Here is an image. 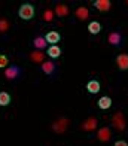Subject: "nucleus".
Listing matches in <instances>:
<instances>
[{"instance_id":"f257e3e1","label":"nucleus","mask_w":128,"mask_h":146,"mask_svg":"<svg viewBox=\"0 0 128 146\" xmlns=\"http://www.w3.org/2000/svg\"><path fill=\"white\" fill-rule=\"evenodd\" d=\"M18 15L21 19H24V21H29V19H31L33 17H34V6L30 5V3H24L19 6L18 9Z\"/></svg>"},{"instance_id":"f03ea898","label":"nucleus","mask_w":128,"mask_h":146,"mask_svg":"<svg viewBox=\"0 0 128 146\" xmlns=\"http://www.w3.org/2000/svg\"><path fill=\"white\" fill-rule=\"evenodd\" d=\"M112 125H113V127H115L118 131H124L125 127H127L124 113H121V112H116V113L112 116Z\"/></svg>"},{"instance_id":"7ed1b4c3","label":"nucleus","mask_w":128,"mask_h":146,"mask_svg":"<svg viewBox=\"0 0 128 146\" xmlns=\"http://www.w3.org/2000/svg\"><path fill=\"white\" fill-rule=\"evenodd\" d=\"M67 127H69V119L67 118H60L52 124V131L57 133V134H61V133H64L67 130Z\"/></svg>"},{"instance_id":"20e7f679","label":"nucleus","mask_w":128,"mask_h":146,"mask_svg":"<svg viewBox=\"0 0 128 146\" xmlns=\"http://www.w3.org/2000/svg\"><path fill=\"white\" fill-rule=\"evenodd\" d=\"M92 6L97 11H100V12H107V11H110V8H112V2L110 0H94Z\"/></svg>"},{"instance_id":"39448f33","label":"nucleus","mask_w":128,"mask_h":146,"mask_svg":"<svg viewBox=\"0 0 128 146\" xmlns=\"http://www.w3.org/2000/svg\"><path fill=\"white\" fill-rule=\"evenodd\" d=\"M19 73H21V69H19L18 66H9V67L5 70V76H6V79H9V81H13V79L19 78Z\"/></svg>"},{"instance_id":"423d86ee","label":"nucleus","mask_w":128,"mask_h":146,"mask_svg":"<svg viewBox=\"0 0 128 146\" xmlns=\"http://www.w3.org/2000/svg\"><path fill=\"white\" fill-rule=\"evenodd\" d=\"M116 64L121 72L128 70V54H119L116 57Z\"/></svg>"},{"instance_id":"0eeeda50","label":"nucleus","mask_w":128,"mask_h":146,"mask_svg":"<svg viewBox=\"0 0 128 146\" xmlns=\"http://www.w3.org/2000/svg\"><path fill=\"white\" fill-rule=\"evenodd\" d=\"M45 40L51 43V45H57L60 40H61V35L58 31H48L45 35Z\"/></svg>"},{"instance_id":"6e6552de","label":"nucleus","mask_w":128,"mask_h":146,"mask_svg":"<svg viewBox=\"0 0 128 146\" xmlns=\"http://www.w3.org/2000/svg\"><path fill=\"white\" fill-rule=\"evenodd\" d=\"M112 137V133H110V128L109 127H103L100 128L98 133H97V139L100 142H109Z\"/></svg>"},{"instance_id":"1a4fd4ad","label":"nucleus","mask_w":128,"mask_h":146,"mask_svg":"<svg viewBox=\"0 0 128 146\" xmlns=\"http://www.w3.org/2000/svg\"><path fill=\"white\" fill-rule=\"evenodd\" d=\"M107 42L113 46H119L121 42H122V36H121L119 31H112V33H109V36H107Z\"/></svg>"},{"instance_id":"9d476101","label":"nucleus","mask_w":128,"mask_h":146,"mask_svg":"<svg viewBox=\"0 0 128 146\" xmlns=\"http://www.w3.org/2000/svg\"><path fill=\"white\" fill-rule=\"evenodd\" d=\"M40 69H42V72L46 73L48 76H52L54 72H55V64H54L52 61H43L42 66H40Z\"/></svg>"},{"instance_id":"9b49d317","label":"nucleus","mask_w":128,"mask_h":146,"mask_svg":"<svg viewBox=\"0 0 128 146\" xmlns=\"http://www.w3.org/2000/svg\"><path fill=\"white\" fill-rule=\"evenodd\" d=\"M46 45H48V42H46L45 37H42V36L34 37V40H33V46L36 48V51H43L46 48Z\"/></svg>"},{"instance_id":"f8f14e48","label":"nucleus","mask_w":128,"mask_h":146,"mask_svg":"<svg viewBox=\"0 0 128 146\" xmlns=\"http://www.w3.org/2000/svg\"><path fill=\"white\" fill-rule=\"evenodd\" d=\"M97 127V119L96 118H88V119H85L84 124H82V128L85 131H92V130H96Z\"/></svg>"},{"instance_id":"ddd939ff","label":"nucleus","mask_w":128,"mask_h":146,"mask_svg":"<svg viewBox=\"0 0 128 146\" xmlns=\"http://www.w3.org/2000/svg\"><path fill=\"white\" fill-rule=\"evenodd\" d=\"M54 14H55L57 17H60V18L67 17V14H69V8H67L66 5H63V3H58V5L55 6V11H54Z\"/></svg>"},{"instance_id":"4468645a","label":"nucleus","mask_w":128,"mask_h":146,"mask_svg":"<svg viewBox=\"0 0 128 146\" xmlns=\"http://www.w3.org/2000/svg\"><path fill=\"white\" fill-rule=\"evenodd\" d=\"M86 90H88L90 94H97L100 91V82L96 81V79H92V81H90L86 84Z\"/></svg>"},{"instance_id":"2eb2a0df","label":"nucleus","mask_w":128,"mask_h":146,"mask_svg":"<svg viewBox=\"0 0 128 146\" xmlns=\"http://www.w3.org/2000/svg\"><path fill=\"white\" fill-rule=\"evenodd\" d=\"M29 58L31 60L33 63H43L45 54H43V52H40V51H33V52H30Z\"/></svg>"},{"instance_id":"dca6fc26","label":"nucleus","mask_w":128,"mask_h":146,"mask_svg":"<svg viewBox=\"0 0 128 146\" xmlns=\"http://www.w3.org/2000/svg\"><path fill=\"white\" fill-rule=\"evenodd\" d=\"M75 15H76L78 19L84 21V19H86V18L90 17V11L86 9V8H84V6H79V8L76 9V12H75Z\"/></svg>"},{"instance_id":"f3484780","label":"nucleus","mask_w":128,"mask_h":146,"mask_svg":"<svg viewBox=\"0 0 128 146\" xmlns=\"http://www.w3.org/2000/svg\"><path fill=\"white\" fill-rule=\"evenodd\" d=\"M97 104H98V108H100V109L107 110V109H109L110 106H112V98H110V97H107V96H104V97L100 98Z\"/></svg>"},{"instance_id":"a211bd4d","label":"nucleus","mask_w":128,"mask_h":146,"mask_svg":"<svg viewBox=\"0 0 128 146\" xmlns=\"http://www.w3.org/2000/svg\"><path fill=\"white\" fill-rule=\"evenodd\" d=\"M51 58H58L60 55H61V48L57 45H51L49 48H48V52H46Z\"/></svg>"},{"instance_id":"6ab92c4d","label":"nucleus","mask_w":128,"mask_h":146,"mask_svg":"<svg viewBox=\"0 0 128 146\" xmlns=\"http://www.w3.org/2000/svg\"><path fill=\"white\" fill-rule=\"evenodd\" d=\"M101 24H100L98 21H91L90 24H88V31L91 33V35H97V33H100L101 31Z\"/></svg>"},{"instance_id":"aec40b11","label":"nucleus","mask_w":128,"mask_h":146,"mask_svg":"<svg viewBox=\"0 0 128 146\" xmlns=\"http://www.w3.org/2000/svg\"><path fill=\"white\" fill-rule=\"evenodd\" d=\"M11 103V94L5 91H0V106H8Z\"/></svg>"},{"instance_id":"412c9836","label":"nucleus","mask_w":128,"mask_h":146,"mask_svg":"<svg viewBox=\"0 0 128 146\" xmlns=\"http://www.w3.org/2000/svg\"><path fill=\"white\" fill-rule=\"evenodd\" d=\"M54 12L51 11V9H46L45 12H43V21H46V23H51L52 19H54Z\"/></svg>"},{"instance_id":"4be33fe9","label":"nucleus","mask_w":128,"mask_h":146,"mask_svg":"<svg viewBox=\"0 0 128 146\" xmlns=\"http://www.w3.org/2000/svg\"><path fill=\"white\" fill-rule=\"evenodd\" d=\"M8 29H9V23L6 19H0V33L8 31Z\"/></svg>"},{"instance_id":"5701e85b","label":"nucleus","mask_w":128,"mask_h":146,"mask_svg":"<svg viewBox=\"0 0 128 146\" xmlns=\"http://www.w3.org/2000/svg\"><path fill=\"white\" fill-rule=\"evenodd\" d=\"M9 63V60L6 55H0V67H5V66H8Z\"/></svg>"},{"instance_id":"b1692460","label":"nucleus","mask_w":128,"mask_h":146,"mask_svg":"<svg viewBox=\"0 0 128 146\" xmlns=\"http://www.w3.org/2000/svg\"><path fill=\"white\" fill-rule=\"evenodd\" d=\"M115 146H128V143L125 140H118V142H115Z\"/></svg>"},{"instance_id":"393cba45","label":"nucleus","mask_w":128,"mask_h":146,"mask_svg":"<svg viewBox=\"0 0 128 146\" xmlns=\"http://www.w3.org/2000/svg\"><path fill=\"white\" fill-rule=\"evenodd\" d=\"M127 3H128V2H127Z\"/></svg>"}]
</instances>
